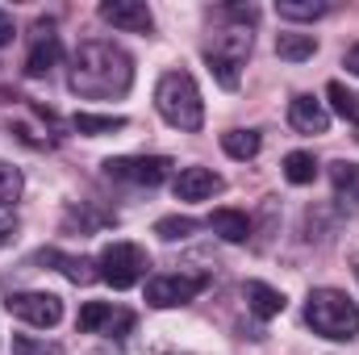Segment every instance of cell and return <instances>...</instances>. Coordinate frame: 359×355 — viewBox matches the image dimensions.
Here are the masks:
<instances>
[{
	"mask_svg": "<svg viewBox=\"0 0 359 355\" xmlns=\"http://www.w3.org/2000/svg\"><path fill=\"white\" fill-rule=\"evenodd\" d=\"M67 84L76 96L84 100H117L126 96L130 84H134V59L104 42V38H92V42H80L76 55H72V76Z\"/></svg>",
	"mask_w": 359,
	"mask_h": 355,
	"instance_id": "obj_1",
	"label": "cell"
},
{
	"mask_svg": "<svg viewBox=\"0 0 359 355\" xmlns=\"http://www.w3.org/2000/svg\"><path fill=\"white\" fill-rule=\"evenodd\" d=\"M305 326L330 343H351L359 335V305L343 288H313L305 297Z\"/></svg>",
	"mask_w": 359,
	"mask_h": 355,
	"instance_id": "obj_2",
	"label": "cell"
},
{
	"mask_svg": "<svg viewBox=\"0 0 359 355\" xmlns=\"http://www.w3.org/2000/svg\"><path fill=\"white\" fill-rule=\"evenodd\" d=\"M155 109L168 126H176L184 134H196L205 126V100H201V88L188 72H168L155 84Z\"/></svg>",
	"mask_w": 359,
	"mask_h": 355,
	"instance_id": "obj_3",
	"label": "cell"
},
{
	"mask_svg": "<svg viewBox=\"0 0 359 355\" xmlns=\"http://www.w3.org/2000/svg\"><path fill=\"white\" fill-rule=\"evenodd\" d=\"M13 113H8V130L25 142V147H55L59 142V117L42 105H34L29 96H8Z\"/></svg>",
	"mask_w": 359,
	"mask_h": 355,
	"instance_id": "obj_4",
	"label": "cell"
},
{
	"mask_svg": "<svg viewBox=\"0 0 359 355\" xmlns=\"http://www.w3.org/2000/svg\"><path fill=\"white\" fill-rule=\"evenodd\" d=\"M100 280L104 284H113L117 293H126V288H134L142 276H147V267H151V255L138 247V243H109L104 251H100Z\"/></svg>",
	"mask_w": 359,
	"mask_h": 355,
	"instance_id": "obj_5",
	"label": "cell"
},
{
	"mask_svg": "<svg viewBox=\"0 0 359 355\" xmlns=\"http://www.w3.org/2000/svg\"><path fill=\"white\" fill-rule=\"evenodd\" d=\"M251 55V34L247 29H222L217 38H213V46H205V63H209V72L217 76V84L222 88H238V67H243V59Z\"/></svg>",
	"mask_w": 359,
	"mask_h": 355,
	"instance_id": "obj_6",
	"label": "cell"
},
{
	"mask_svg": "<svg viewBox=\"0 0 359 355\" xmlns=\"http://www.w3.org/2000/svg\"><path fill=\"white\" fill-rule=\"evenodd\" d=\"M104 176L117 180V184H138V188H155L172 176V159L168 155H117V159H104L100 163Z\"/></svg>",
	"mask_w": 359,
	"mask_h": 355,
	"instance_id": "obj_7",
	"label": "cell"
},
{
	"mask_svg": "<svg viewBox=\"0 0 359 355\" xmlns=\"http://www.w3.org/2000/svg\"><path fill=\"white\" fill-rule=\"evenodd\" d=\"M209 288V276H188V272H176V276H151L147 280V305L151 309H180L188 301H196L201 293Z\"/></svg>",
	"mask_w": 359,
	"mask_h": 355,
	"instance_id": "obj_8",
	"label": "cell"
},
{
	"mask_svg": "<svg viewBox=\"0 0 359 355\" xmlns=\"http://www.w3.org/2000/svg\"><path fill=\"white\" fill-rule=\"evenodd\" d=\"M4 309L13 318L29 322V326H42V330H50V326L63 322V301L55 293H8L4 297Z\"/></svg>",
	"mask_w": 359,
	"mask_h": 355,
	"instance_id": "obj_9",
	"label": "cell"
},
{
	"mask_svg": "<svg viewBox=\"0 0 359 355\" xmlns=\"http://www.w3.org/2000/svg\"><path fill=\"white\" fill-rule=\"evenodd\" d=\"M80 335H109V339H126L134 330V314L130 309H113L109 301H84L80 318H76Z\"/></svg>",
	"mask_w": 359,
	"mask_h": 355,
	"instance_id": "obj_10",
	"label": "cell"
},
{
	"mask_svg": "<svg viewBox=\"0 0 359 355\" xmlns=\"http://www.w3.org/2000/svg\"><path fill=\"white\" fill-rule=\"evenodd\" d=\"M100 17L121 34H155V13L142 0H104Z\"/></svg>",
	"mask_w": 359,
	"mask_h": 355,
	"instance_id": "obj_11",
	"label": "cell"
},
{
	"mask_svg": "<svg viewBox=\"0 0 359 355\" xmlns=\"http://www.w3.org/2000/svg\"><path fill=\"white\" fill-rule=\"evenodd\" d=\"M34 34H38V38H34V51L25 55V76H29V80H42V76H50V72L59 67L63 46H59V34H55L50 21H38Z\"/></svg>",
	"mask_w": 359,
	"mask_h": 355,
	"instance_id": "obj_12",
	"label": "cell"
},
{
	"mask_svg": "<svg viewBox=\"0 0 359 355\" xmlns=\"http://www.w3.org/2000/svg\"><path fill=\"white\" fill-rule=\"evenodd\" d=\"M288 126H292L297 134H326V130H330V113H326V105H322L318 96L301 92V96L288 100Z\"/></svg>",
	"mask_w": 359,
	"mask_h": 355,
	"instance_id": "obj_13",
	"label": "cell"
},
{
	"mask_svg": "<svg viewBox=\"0 0 359 355\" xmlns=\"http://www.w3.org/2000/svg\"><path fill=\"white\" fill-rule=\"evenodd\" d=\"M222 188H226V180L217 176V172H209V168H184V172L172 180L176 201H209V196H217Z\"/></svg>",
	"mask_w": 359,
	"mask_h": 355,
	"instance_id": "obj_14",
	"label": "cell"
},
{
	"mask_svg": "<svg viewBox=\"0 0 359 355\" xmlns=\"http://www.w3.org/2000/svg\"><path fill=\"white\" fill-rule=\"evenodd\" d=\"M243 297H247V309H251L255 318H264V322H268V318H280L284 305H288L284 293L271 288V284H264V280H247V284H243Z\"/></svg>",
	"mask_w": 359,
	"mask_h": 355,
	"instance_id": "obj_15",
	"label": "cell"
},
{
	"mask_svg": "<svg viewBox=\"0 0 359 355\" xmlns=\"http://www.w3.org/2000/svg\"><path fill=\"white\" fill-rule=\"evenodd\" d=\"M330 184H334V201L347 213H355L359 209V163H351V159L330 163Z\"/></svg>",
	"mask_w": 359,
	"mask_h": 355,
	"instance_id": "obj_16",
	"label": "cell"
},
{
	"mask_svg": "<svg viewBox=\"0 0 359 355\" xmlns=\"http://www.w3.org/2000/svg\"><path fill=\"white\" fill-rule=\"evenodd\" d=\"M38 264H50L59 267L72 284H92V280H100V267L92 264V260H84V255H63V251H42L38 255Z\"/></svg>",
	"mask_w": 359,
	"mask_h": 355,
	"instance_id": "obj_17",
	"label": "cell"
},
{
	"mask_svg": "<svg viewBox=\"0 0 359 355\" xmlns=\"http://www.w3.org/2000/svg\"><path fill=\"white\" fill-rule=\"evenodd\" d=\"M209 230L226 243H247L251 239V217L243 209H213L209 213Z\"/></svg>",
	"mask_w": 359,
	"mask_h": 355,
	"instance_id": "obj_18",
	"label": "cell"
},
{
	"mask_svg": "<svg viewBox=\"0 0 359 355\" xmlns=\"http://www.w3.org/2000/svg\"><path fill=\"white\" fill-rule=\"evenodd\" d=\"M130 121L121 117V113H76L72 117V130L76 134H88V138H100V134H117V130H126Z\"/></svg>",
	"mask_w": 359,
	"mask_h": 355,
	"instance_id": "obj_19",
	"label": "cell"
},
{
	"mask_svg": "<svg viewBox=\"0 0 359 355\" xmlns=\"http://www.w3.org/2000/svg\"><path fill=\"white\" fill-rule=\"evenodd\" d=\"M222 151L230 159H255L264 151V134L259 130H226L222 134Z\"/></svg>",
	"mask_w": 359,
	"mask_h": 355,
	"instance_id": "obj_20",
	"label": "cell"
},
{
	"mask_svg": "<svg viewBox=\"0 0 359 355\" xmlns=\"http://www.w3.org/2000/svg\"><path fill=\"white\" fill-rule=\"evenodd\" d=\"M276 55L288 63H305L318 55V38L313 34H276Z\"/></svg>",
	"mask_w": 359,
	"mask_h": 355,
	"instance_id": "obj_21",
	"label": "cell"
},
{
	"mask_svg": "<svg viewBox=\"0 0 359 355\" xmlns=\"http://www.w3.org/2000/svg\"><path fill=\"white\" fill-rule=\"evenodd\" d=\"M284 180L297 184V188L313 184V180H318V159H313L309 151H292V155H284Z\"/></svg>",
	"mask_w": 359,
	"mask_h": 355,
	"instance_id": "obj_22",
	"label": "cell"
},
{
	"mask_svg": "<svg viewBox=\"0 0 359 355\" xmlns=\"http://www.w3.org/2000/svg\"><path fill=\"white\" fill-rule=\"evenodd\" d=\"M276 13L284 21H318L330 13V4L326 0H276Z\"/></svg>",
	"mask_w": 359,
	"mask_h": 355,
	"instance_id": "obj_23",
	"label": "cell"
},
{
	"mask_svg": "<svg viewBox=\"0 0 359 355\" xmlns=\"http://www.w3.org/2000/svg\"><path fill=\"white\" fill-rule=\"evenodd\" d=\"M326 96H330V109H334L343 121H359V96L355 92H347L339 80H330V84H326Z\"/></svg>",
	"mask_w": 359,
	"mask_h": 355,
	"instance_id": "obj_24",
	"label": "cell"
},
{
	"mask_svg": "<svg viewBox=\"0 0 359 355\" xmlns=\"http://www.w3.org/2000/svg\"><path fill=\"white\" fill-rule=\"evenodd\" d=\"M21 188H25L21 172H17L13 163H4V159H0V205H4V209H13V205L21 201Z\"/></svg>",
	"mask_w": 359,
	"mask_h": 355,
	"instance_id": "obj_25",
	"label": "cell"
},
{
	"mask_svg": "<svg viewBox=\"0 0 359 355\" xmlns=\"http://www.w3.org/2000/svg\"><path fill=\"white\" fill-rule=\"evenodd\" d=\"M155 234H159L163 243H184L188 234H196V222H192V217H159V222H155Z\"/></svg>",
	"mask_w": 359,
	"mask_h": 355,
	"instance_id": "obj_26",
	"label": "cell"
},
{
	"mask_svg": "<svg viewBox=\"0 0 359 355\" xmlns=\"http://www.w3.org/2000/svg\"><path fill=\"white\" fill-rule=\"evenodd\" d=\"M13 355H63V347L46 339H29V335H13Z\"/></svg>",
	"mask_w": 359,
	"mask_h": 355,
	"instance_id": "obj_27",
	"label": "cell"
},
{
	"mask_svg": "<svg viewBox=\"0 0 359 355\" xmlns=\"http://www.w3.org/2000/svg\"><path fill=\"white\" fill-rule=\"evenodd\" d=\"M222 17H230V21H238V25L247 29V25L259 21V8H255V4H222Z\"/></svg>",
	"mask_w": 359,
	"mask_h": 355,
	"instance_id": "obj_28",
	"label": "cell"
},
{
	"mask_svg": "<svg viewBox=\"0 0 359 355\" xmlns=\"http://www.w3.org/2000/svg\"><path fill=\"white\" fill-rule=\"evenodd\" d=\"M13 234H17V217H13V209H4V205H0V247H8V243H13Z\"/></svg>",
	"mask_w": 359,
	"mask_h": 355,
	"instance_id": "obj_29",
	"label": "cell"
},
{
	"mask_svg": "<svg viewBox=\"0 0 359 355\" xmlns=\"http://www.w3.org/2000/svg\"><path fill=\"white\" fill-rule=\"evenodd\" d=\"M13 38H17V21H13V13H4V8H0V51H4Z\"/></svg>",
	"mask_w": 359,
	"mask_h": 355,
	"instance_id": "obj_30",
	"label": "cell"
},
{
	"mask_svg": "<svg viewBox=\"0 0 359 355\" xmlns=\"http://www.w3.org/2000/svg\"><path fill=\"white\" fill-rule=\"evenodd\" d=\"M343 67H347L351 76H359V46H351V51H347V59H343Z\"/></svg>",
	"mask_w": 359,
	"mask_h": 355,
	"instance_id": "obj_31",
	"label": "cell"
},
{
	"mask_svg": "<svg viewBox=\"0 0 359 355\" xmlns=\"http://www.w3.org/2000/svg\"><path fill=\"white\" fill-rule=\"evenodd\" d=\"M355 280H359V255H355Z\"/></svg>",
	"mask_w": 359,
	"mask_h": 355,
	"instance_id": "obj_32",
	"label": "cell"
}]
</instances>
